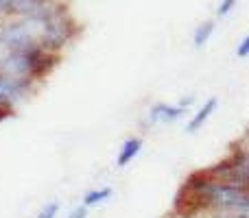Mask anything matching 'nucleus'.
<instances>
[{
    "label": "nucleus",
    "instance_id": "4",
    "mask_svg": "<svg viewBox=\"0 0 249 218\" xmlns=\"http://www.w3.org/2000/svg\"><path fill=\"white\" fill-rule=\"evenodd\" d=\"M206 170L210 175L219 177V179L230 181V184L249 185V155L234 144L232 151L228 153V157H223L221 162H216L214 166L206 168Z\"/></svg>",
    "mask_w": 249,
    "mask_h": 218
},
{
    "label": "nucleus",
    "instance_id": "13",
    "mask_svg": "<svg viewBox=\"0 0 249 218\" xmlns=\"http://www.w3.org/2000/svg\"><path fill=\"white\" fill-rule=\"evenodd\" d=\"M7 52H9V48L4 46V42L0 39V66H2V61H4V57H7Z\"/></svg>",
    "mask_w": 249,
    "mask_h": 218
},
{
    "label": "nucleus",
    "instance_id": "8",
    "mask_svg": "<svg viewBox=\"0 0 249 218\" xmlns=\"http://www.w3.org/2000/svg\"><path fill=\"white\" fill-rule=\"evenodd\" d=\"M214 31H216L214 20H206V22H201L199 26H195V31H193V44H195V48L208 46V44H210V39H212V35H214Z\"/></svg>",
    "mask_w": 249,
    "mask_h": 218
},
{
    "label": "nucleus",
    "instance_id": "12",
    "mask_svg": "<svg viewBox=\"0 0 249 218\" xmlns=\"http://www.w3.org/2000/svg\"><path fill=\"white\" fill-rule=\"evenodd\" d=\"M236 57H238V59H247V57H249V35H245V37L238 42V46H236Z\"/></svg>",
    "mask_w": 249,
    "mask_h": 218
},
{
    "label": "nucleus",
    "instance_id": "11",
    "mask_svg": "<svg viewBox=\"0 0 249 218\" xmlns=\"http://www.w3.org/2000/svg\"><path fill=\"white\" fill-rule=\"evenodd\" d=\"M90 212H92V210H88V207L83 205L81 201H79L77 205H74L72 210L66 214V218H90Z\"/></svg>",
    "mask_w": 249,
    "mask_h": 218
},
{
    "label": "nucleus",
    "instance_id": "9",
    "mask_svg": "<svg viewBox=\"0 0 249 218\" xmlns=\"http://www.w3.org/2000/svg\"><path fill=\"white\" fill-rule=\"evenodd\" d=\"M59 214H61V201L51 199L48 203H44V205L39 207V212L35 214V218H59Z\"/></svg>",
    "mask_w": 249,
    "mask_h": 218
},
{
    "label": "nucleus",
    "instance_id": "3",
    "mask_svg": "<svg viewBox=\"0 0 249 218\" xmlns=\"http://www.w3.org/2000/svg\"><path fill=\"white\" fill-rule=\"evenodd\" d=\"M197 103L193 94L181 96L175 103H166V101H158L153 103L144 114V124L146 127H166V124H175L179 120H184L190 114L193 105Z\"/></svg>",
    "mask_w": 249,
    "mask_h": 218
},
{
    "label": "nucleus",
    "instance_id": "10",
    "mask_svg": "<svg viewBox=\"0 0 249 218\" xmlns=\"http://www.w3.org/2000/svg\"><path fill=\"white\" fill-rule=\"evenodd\" d=\"M236 4H238V0H221L219 7H216V11H214V16L216 17H228L230 13L236 9Z\"/></svg>",
    "mask_w": 249,
    "mask_h": 218
},
{
    "label": "nucleus",
    "instance_id": "6",
    "mask_svg": "<svg viewBox=\"0 0 249 218\" xmlns=\"http://www.w3.org/2000/svg\"><path fill=\"white\" fill-rule=\"evenodd\" d=\"M142 149H144V140L142 135H129L127 140H123V144L118 146V153H116V168H127L140 157Z\"/></svg>",
    "mask_w": 249,
    "mask_h": 218
},
{
    "label": "nucleus",
    "instance_id": "1",
    "mask_svg": "<svg viewBox=\"0 0 249 218\" xmlns=\"http://www.w3.org/2000/svg\"><path fill=\"white\" fill-rule=\"evenodd\" d=\"M175 212L249 214V185L230 184L208 170H199L181 185Z\"/></svg>",
    "mask_w": 249,
    "mask_h": 218
},
{
    "label": "nucleus",
    "instance_id": "5",
    "mask_svg": "<svg viewBox=\"0 0 249 218\" xmlns=\"http://www.w3.org/2000/svg\"><path fill=\"white\" fill-rule=\"evenodd\" d=\"M219 107H221L219 96H208V99L203 101V103L188 116V120H186V131H188V133L201 131V129L206 127L208 122H210L212 116L219 111Z\"/></svg>",
    "mask_w": 249,
    "mask_h": 218
},
{
    "label": "nucleus",
    "instance_id": "2",
    "mask_svg": "<svg viewBox=\"0 0 249 218\" xmlns=\"http://www.w3.org/2000/svg\"><path fill=\"white\" fill-rule=\"evenodd\" d=\"M57 61H59V55L44 50L42 46L11 48L7 52V57H4L2 66H0V72L39 83L42 79H46L53 72Z\"/></svg>",
    "mask_w": 249,
    "mask_h": 218
},
{
    "label": "nucleus",
    "instance_id": "7",
    "mask_svg": "<svg viewBox=\"0 0 249 218\" xmlns=\"http://www.w3.org/2000/svg\"><path fill=\"white\" fill-rule=\"evenodd\" d=\"M114 197V188L112 185H99V188H90L86 194L81 197V203L88 210H96V207L109 203Z\"/></svg>",
    "mask_w": 249,
    "mask_h": 218
}]
</instances>
